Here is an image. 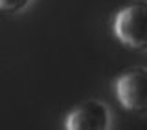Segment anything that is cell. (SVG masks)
Here are the masks:
<instances>
[{
  "label": "cell",
  "instance_id": "6da1fadb",
  "mask_svg": "<svg viewBox=\"0 0 147 130\" xmlns=\"http://www.w3.org/2000/svg\"><path fill=\"white\" fill-rule=\"evenodd\" d=\"M114 35L131 50H147V0H134L114 17Z\"/></svg>",
  "mask_w": 147,
  "mask_h": 130
},
{
  "label": "cell",
  "instance_id": "7a4b0ae2",
  "mask_svg": "<svg viewBox=\"0 0 147 130\" xmlns=\"http://www.w3.org/2000/svg\"><path fill=\"white\" fill-rule=\"evenodd\" d=\"M119 105L132 114H147V68H131L116 81Z\"/></svg>",
  "mask_w": 147,
  "mask_h": 130
},
{
  "label": "cell",
  "instance_id": "3957f363",
  "mask_svg": "<svg viewBox=\"0 0 147 130\" xmlns=\"http://www.w3.org/2000/svg\"><path fill=\"white\" fill-rule=\"evenodd\" d=\"M68 130H107L110 127L109 108L99 101H85L66 115Z\"/></svg>",
  "mask_w": 147,
  "mask_h": 130
},
{
  "label": "cell",
  "instance_id": "277c9868",
  "mask_svg": "<svg viewBox=\"0 0 147 130\" xmlns=\"http://www.w3.org/2000/svg\"><path fill=\"white\" fill-rule=\"evenodd\" d=\"M30 0H0V11L4 13H17V11H22Z\"/></svg>",
  "mask_w": 147,
  "mask_h": 130
}]
</instances>
